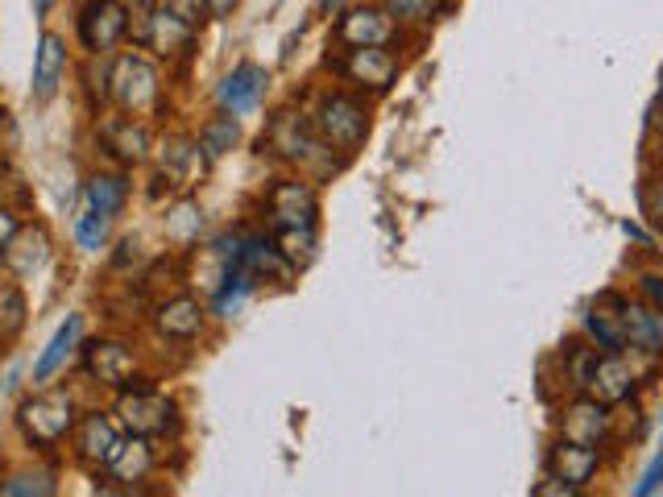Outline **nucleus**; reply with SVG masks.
I'll list each match as a JSON object with an SVG mask.
<instances>
[{"label":"nucleus","instance_id":"f257e3e1","mask_svg":"<svg viewBox=\"0 0 663 497\" xmlns=\"http://www.w3.org/2000/svg\"><path fill=\"white\" fill-rule=\"evenodd\" d=\"M262 145H269L282 162H294L303 166V170H315V174H332V170H336V158H332L336 149L320 137L315 121H308L303 112H290V108L278 112V117L269 121Z\"/></svg>","mask_w":663,"mask_h":497},{"label":"nucleus","instance_id":"f03ea898","mask_svg":"<svg viewBox=\"0 0 663 497\" xmlns=\"http://www.w3.org/2000/svg\"><path fill=\"white\" fill-rule=\"evenodd\" d=\"M315 129H320V137L340 154V158H352L365 137H370V108L349 96V92H328V96H320L315 104Z\"/></svg>","mask_w":663,"mask_h":497},{"label":"nucleus","instance_id":"7ed1b4c3","mask_svg":"<svg viewBox=\"0 0 663 497\" xmlns=\"http://www.w3.org/2000/svg\"><path fill=\"white\" fill-rule=\"evenodd\" d=\"M17 427L25 432L29 444L38 448H55L59 439H67V432L75 427V407H71V393L50 390L25 398L17 411Z\"/></svg>","mask_w":663,"mask_h":497},{"label":"nucleus","instance_id":"20e7f679","mask_svg":"<svg viewBox=\"0 0 663 497\" xmlns=\"http://www.w3.org/2000/svg\"><path fill=\"white\" fill-rule=\"evenodd\" d=\"M108 96L121 104L124 112H149V108H158V71H154V62L142 59V54H124L117 59L112 66V75H108Z\"/></svg>","mask_w":663,"mask_h":497},{"label":"nucleus","instance_id":"39448f33","mask_svg":"<svg viewBox=\"0 0 663 497\" xmlns=\"http://www.w3.org/2000/svg\"><path fill=\"white\" fill-rule=\"evenodd\" d=\"M336 71L345 83L370 92V96H386L398 83V59L386 46H352V50H345V59L336 62Z\"/></svg>","mask_w":663,"mask_h":497},{"label":"nucleus","instance_id":"423d86ee","mask_svg":"<svg viewBox=\"0 0 663 497\" xmlns=\"http://www.w3.org/2000/svg\"><path fill=\"white\" fill-rule=\"evenodd\" d=\"M117 411H121L124 427L133 435H145V439L166 435V427H174V402L162 398L154 386H129L117 402Z\"/></svg>","mask_w":663,"mask_h":497},{"label":"nucleus","instance_id":"0eeeda50","mask_svg":"<svg viewBox=\"0 0 663 497\" xmlns=\"http://www.w3.org/2000/svg\"><path fill=\"white\" fill-rule=\"evenodd\" d=\"M398 38H402L398 21L386 9H373V4H352L336 21V41L349 46V50L352 46H386L390 50Z\"/></svg>","mask_w":663,"mask_h":497},{"label":"nucleus","instance_id":"6e6552de","mask_svg":"<svg viewBox=\"0 0 663 497\" xmlns=\"http://www.w3.org/2000/svg\"><path fill=\"white\" fill-rule=\"evenodd\" d=\"M129 34V9L121 0H87L80 13V41L92 54L117 50Z\"/></svg>","mask_w":663,"mask_h":497},{"label":"nucleus","instance_id":"1a4fd4ad","mask_svg":"<svg viewBox=\"0 0 663 497\" xmlns=\"http://www.w3.org/2000/svg\"><path fill=\"white\" fill-rule=\"evenodd\" d=\"M559 435L577 439V444H589V448H605L610 435H614V414L593 393H577L559 414Z\"/></svg>","mask_w":663,"mask_h":497},{"label":"nucleus","instance_id":"9d476101","mask_svg":"<svg viewBox=\"0 0 663 497\" xmlns=\"http://www.w3.org/2000/svg\"><path fill=\"white\" fill-rule=\"evenodd\" d=\"M266 71L262 66H253V62H241V66H232L220 87H216V100L225 112L232 117H249V112H257L262 100H266Z\"/></svg>","mask_w":663,"mask_h":497},{"label":"nucleus","instance_id":"9b49d317","mask_svg":"<svg viewBox=\"0 0 663 497\" xmlns=\"http://www.w3.org/2000/svg\"><path fill=\"white\" fill-rule=\"evenodd\" d=\"M266 207H269V216H274V225L278 228L315 225V216H320V199H315V191H311L308 183H299V179H282V183L269 186Z\"/></svg>","mask_w":663,"mask_h":497},{"label":"nucleus","instance_id":"f8f14e48","mask_svg":"<svg viewBox=\"0 0 663 497\" xmlns=\"http://www.w3.org/2000/svg\"><path fill=\"white\" fill-rule=\"evenodd\" d=\"M191 38H195V25L179 21L170 9L145 4V17H142V25H137V46L158 50V54H179V50L191 46Z\"/></svg>","mask_w":663,"mask_h":497},{"label":"nucleus","instance_id":"ddd939ff","mask_svg":"<svg viewBox=\"0 0 663 497\" xmlns=\"http://www.w3.org/2000/svg\"><path fill=\"white\" fill-rule=\"evenodd\" d=\"M584 393H593V398L605 402V407L626 402V398L635 393V369H630V361H626L622 352H598Z\"/></svg>","mask_w":663,"mask_h":497},{"label":"nucleus","instance_id":"4468645a","mask_svg":"<svg viewBox=\"0 0 663 497\" xmlns=\"http://www.w3.org/2000/svg\"><path fill=\"white\" fill-rule=\"evenodd\" d=\"M121 444H124L121 432H117L104 414H87L80 423V432H75V456H80L92 473L108 469V464L117 460V452H121Z\"/></svg>","mask_w":663,"mask_h":497},{"label":"nucleus","instance_id":"2eb2a0df","mask_svg":"<svg viewBox=\"0 0 663 497\" xmlns=\"http://www.w3.org/2000/svg\"><path fill=\"white\" fill-rule=\"evenodd\" d=\"M598 469H601V448L564 439V435L552 444V452H547V473L568 481V485H577V489H584V485L598 476Z\"/></svg>","mask_w":663,"mask_h":497},{"label":"nucleus","instance_id":"dca6fc26","mask_svg":"<svg viewBox=\"0 0 663 497\" xmlns=\"http://www.w3.org/2000/svg\"><path fill=\"white\" fill-rule=\"evenodd\" d=\"M622 294H601L584 311V336L598 352H626V331H622Z\"/></svg>","mask_w":663,"mask_h":497},{"label":"nucleus","instance_id":"f3484780","mask_svg":"<svg viewBox=\"0 0 663 497\" xmlns=\"http://www.w3.org/2000/svg\"><path fill=\"white\" fill-rule=\"evenodd\" d=\"M83 369L104 386H124L133 377V352L124 349L121 340H96L83 352Z\"/></svg>","mask_w":663,"mask_h":497},{"label":"nucleus","instance_id":"a211bd4d","mask_svg":"<svg viewBox=\"0 0 663 497\" xmlns=\"http://www.w3.org/2000/svg\"><path fill=\"white\" fill-rule=\"evenodd\" d=\"M100 142H104V149L124 166H137L149 158V133H145V124L129 121V117H117V121L104 124Z\"/></svg>","mask_w":663,"mask_h":497},{"label":"nucleus","instance_id":"6ab92c4d","mask_svg":"<svg viewBox=\"0 0 663 497\" xmlns=\"http://www.w3.org/2000/svg\"><path fill=\"white\" fill-rule=\"evenodd\" d=\"M0 257L9 262V269H13L17 278H29V274H38V269L46 266V257H50V237H46L38 225L17 228V232H13V241L4 245Z\"/></svg>","mask_w":663,"mask_h":497},{"label":"nucleus","instance_id":"aec40b11","mask_svg":"<svg viewBox=\"0 0 663 497\" xmlns=\"http://www.w3.org/2000/svg\"><path fill=\"white\" fill-rule=\"evenodd\" d=\"M62 71H67V46L59 34H41L34 50V100H50L59 92Z\"/></svg>","mask_w":663,"mask_h":497},{"label":"nucleus","instance_id":"412c9836","mask_svg":"<svg viewBox=\"0 0 663 497\" xmlns=\"http://www.w3.org/2000/svg\"><path fill=\"white\" fill-rule=\"evenodd\" d=\"M80 336H83V315H67V319L59 324V331L50 336V344H46L41 356L34 361V381H50V377L67 365V356L75 352Z\"/></svg>","mask_w":663,"mask_h":497},{"label":"nucleus","instance_id":"4be33fe9","mask_svg":"<svg viewBox=\"0 0 663 497\" xmlns=\"http://www.w3.org/2000/svg\"><path fill=\"white\" fill-rule=\"evenodd\" d=\"M622 331H626V349H639L647 356H660V324L651 303H630L622 299Z\"/></svg>","mask_w":663,"mask_h":497},{"label":"nucleus","instance_id":"5701e85b","mask_svg":"<svg viewBox=\"0 0 663 497\" xmlns=\"http://www.w3.org/2000/svg\"><path fill=\"white\" fill-rule=\"evenodd\" d=\"M158 331H162L166 340H195L200 336V328H204V307L195 303V299H186V294H179V299H170V303H162L158 307Z\"/></svg>","mask_w":663,"mask_h":497},{"label":"nucleus","instance_id":"b1692460","mask_svg":"<svg viewBox=\"0 0 663 497\" xmlns=\"http://www.w3.org/2000/svg\"><path fill=\"white\" fill-rule=\"evenodd\" d=\"M124 199H129L124 174H92V183H87V207H96L104 216H121Z\"/></svg>","mask_w":663,"mask_h":497},{"label":"nucleus","instance_id":"393cba45","mask_svg":"<svg viewBox=\"0 0 663 497\" xmlns=\"http://www.w3.org/2000/svg\"><path fill=\"white\" fill-rule=\"evenodd\" d=\"M29 324V303L17 282H0V340H17Z\"/></svg>","mask_w":663,"mask_h":497},{"label":"nucleus","instance_id":"a878e982","mask_svg":"<svg viewBox=\"0 0 663 497\" xmlns=\"http://www.w3.org/2000/svg\"><path fill=\"white\" fill-rule=\"evenodd\" d=\"M112 473L121 476V481H145L149 469H154V452H149V444H145V435H133V439H124L117 460L108 464Z\"/></svg>","mask_w":663,"mask_h":497},{"label":"nucleus","instance_id":"bb28decb","mask_svg":"<svg viewBox=\"0 0 663 497\" xmlns=\"http://www.w3.org/2000/svg\"><path fill=\"white\" fill-rule=\"evenodd\" d=\"M241 142V124H237V117L232 112H220V117H212V121L200 129V149H204L207 158H225L232 145Z\"/></svg>","mask_w":663,"mask_h":497},{"label":"nucleus","instance_id":"cd10ccee","mask_svg":"<svg viewBox=\"0 0 663 497\" xmlns=\"http://www.w3.org/2000/svg\"><path fill=\"white\" fill-rule=\"evenodd\" d=\"M253 287H257V278H253L245 266H228L225 287H220V294H216V315L232 319L237 311L245 307V299H249V290Z\"/></svg>","mask_w":663,"mask_h":497},{"label":"nucleus","instance_id":"c85d7f7f","mask_svg":"<svg viewBox=\"0 0 663 497\" xmlns=\"http://www.w3.org/2000/svg\"><path fill=\"white\" fill-rule=\"evenodd\" d=\"M274 245L282 248V257H287L290 266H308L311 257H315V225L278 228V237H274Z\"/></svg>","mask_w":663,"mask_h":497},{"label":"nucleus","instance_id":"c756f323","mask_svg":"<svg viewBox=\"0 0 663 497\" xmlns=\"http://www.w3.org/2000/svg\"><path fill=\"white\" fill-rule=\"evenodd\" d=\"M108 225H112V216H104V211H96V207H87L80 220H75V241H80V248L100 253V248L108 245Z\"/></svg>","mask_w":663,"mask_h":497},{"label":"nucleus","instance_id":"7c9ffc66","mask_svg":"<svg viewBox=\"0 0 663 497\" xmlns=\"http://www.w3.org/2000/svg\"><path fill=\"white\" fill-rule=\"evenodd\" d=\"M200 228H204V216H200V207L191 204V199L170 207V216H166V232H170L174 241H195V237H200Z\"/></svg>","mask_w":663,"mask_h":497},{"label":"nucleus","instance_id":"2f4dec72","mask_svg":"<svg viewBox=\"0 0 663 497\" xmlns=\"http://www.w3.org/2000/svg\"><path fill=\"white\" fill-rule=\"evenodd\" d=\"M0 494L4 497H50L55 494V481L50 473H17L9 481H0Z\"/></svg>","mask_w":663,"mask_h":497},{"label":"nucleus","instance_id":"473e14b6","mask_svg":"<svg viewBox=\"0 0 663 497\" xmlns=\"http://www.w3.org/2000/svg\"><path fill=\"white\" fill-rule=\"evenodd\" d=\"M382 4L398 25H432L435 21V0H382Z\"/></svg>","mask_w":663,"mask_h":497},{"label":"nucleus","instance_id":"72a5a7b5","mask_svg":"<svg viewBox=\"0 0 663 497\" xmlns=\"http://www.w3.org/2000/svg\"><path fill=\"white\" fill-rule=\"evenodd\" d=\"M639 204H642V216L651 220V228H655V232H663V179H651V183H642Z\"/></svg>","mask_w":663,"mask_h":497},{"label":"nucleus","instance_id":"f704fd0d","mask_svg":"<svg viewBox=\"0 0 663 497\" xmlns=\"http://www.w3.org/2000/svg\"><path fill=\"white\" fill-rule=\"evenodd\" d=\"M162 9H170L186 25H204L207 21V0H162Z\"/></svg>","mask_w":663,"mask_h":497},{"label":"nucleus","instance_id":"c9c22d12","mask_svg":"<svg viewBox=\"0 0 663 497\" xmlns=\"http://www.w3.org/2000/svg\"><path fill=\"white\" fill-rule=\"evenodd\" d=\"M191 158H195V145L186 142V137H179V142H170V154L162 158V166H170V174H183L186 166H191Z\"/></svg>","mask_w":663,"mask_h":497},{"label":"nucleus","instance_id":"e433bc0d","mask_svg":"<svg viewBox=\"0 0 663 497\" xmlns=\"http://www.w3.org/2000/svg\"><path fill=\"white\" fill-rule=\"evenodd\" d=\"M531 494H535V497H577L580 489H577V485H568V481H559V476L547 473L535 485V489H531Z\"/></svg>","mask_w":663,"mask_h":497},{"label":"nucleus","instance_id":"4c0bfd02","mask_svg":"<svg viewBox=\"0 0 663 497\" xmlns=\"http://www.w3.org/2000/svg\"><path fill=\"white\" fill-rule=\"evenodd\" d=\"M660 489H663V452L655 456V464H651V469L642 473V481L635 485V494H639V497H651V494H660Z\"/></svg>","mask_w":663,"mask_h":497},{"label":"nucleus","instance_id":"58836bf2","mask_svg":"<svg viewBox=\"0 0 663 497\" xmlns=\"http://www.w3.org/2000/svg\"><path fill=\"white\" fill-rule=\"evenodd\" d=\"M642 299L663 315V274H642Z\"/></svg>","mask_w":663,"mask_h":497},{"label":"nucleus","instance_id":"ea45409f","mask_svg":"<svg viewBox=\"0 0 663 497\" xmlns=\"http://www.w3.org/2000/svg\"><path fill=\"white\" fill-rule=\"evenodd\" d=\"M17 228H21V225H17V216L0 207V253H4V245L13 241V232H17Z\"/></svg>","mask_w":663,"mask_h":497},{"label":"nucleus","instance_id":"a19ab883","mask_svg":"<svg viewBox=\"0 0 663 497\" xmlns=\"http://www.w3.org/2000/svg\"><path fill=\"white\" fill-rule=\"evenodd\" d=\"M345 9H349V0H320V13H324V17H340Z\"/></svg>","mask_w":663,"mask_h":497},{"label":"nucleus","instance_id":"79ce46f5","mask_svg":"<svg viewBox=\"0 0 663 497\" xmlns=\"http://www.w3.org/2000/svg\"><path fill=\"white\" fill-rule=\"evenodd\" d=\"M232 9H237V0H207V13H212V17H228Z\"/></svg>","mask_w":663,"mask_h":497},{"label":"nucleus","instance_id":"37998d69","mask_svg":"<svg viewBox=\"0 0 663 497\" xmlns=\"http://www.w3.org/2000/svg\"><path fill=\"white\" fill-rule=\"evenodd\" d=\"M50 9H55V0H34V13H38V17H46Z\"/></svg>","mask_w":663,"mask_h":497}]
</instances>
